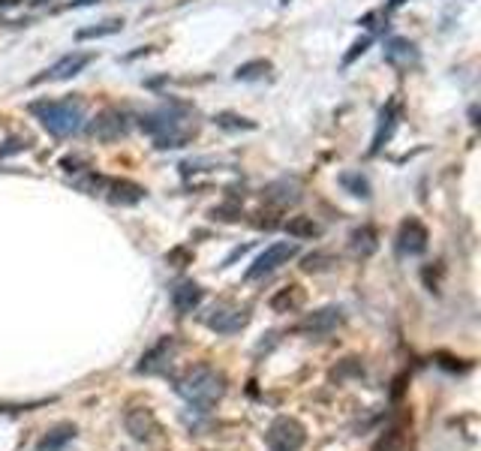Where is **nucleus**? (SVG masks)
<instances>
[{"instance_id":"9d476101","label":"nucleus","mask_w":481,"mask_h":451,"mask_svg":"<svg viewBox=\"0 0 481 451\" xmlns=\"http://www.w3.org/2000/svg\"><path fill=\"white\" fill-rule=\"evenodd\" d=\"M385 64L400 69V72H407L409 67L419 64V48H415L409 40H403V36H391V40L385 43Z\"/></svg>"},{"instance_id":"a878e982","label":"nucleus","mask_w":481,"mask_h":451,"mask_svg":"<svg viewBox=\"0 0 481 451\" xmlns=\"http://www.w3.org/2000/svg\"><path fill=\"white\" fill-rule=\"evenodd\" d=\"M376 451H407V436L400 430H391V433H385V440L376 445Z\"/></svg>"},{"instance_id":"ddd939ff","label":"nucleus","mask_w":481,"mask_h":451,"mask_svg":"<svg viewBox=\"0 0 481 451\" xmlns=\"http://www.w3.org/2000/svg\"><path fill=\"white\" fill-rule=\"evenodd\" d=\"M106 193L115 205H138L145 199V190L136 181H106Z\"/></svg>"},{"instance_id":"f3484780","label":"nucleus","mask_w":481,"mask_h":451,"mask_svg":"<svg viewBox=\"0 0 481 451\" xmlns=\"http://www.w3.org/2000/svg\"><path fill=\"white\" fill-rule=\"evenodd\" d=\"M169 352H172V337H162V340L150 349L148 355H142V364H138V373H157L166 367L169 361Z\"/></svg>"},{"instance_id":"f257e3e1","label":"nucleus","mask_w":481,"mask_h":451,"mask_svg":"<svg viewBox=\"0 0 481 451\" xmlns=\"http://www.w3.org/2000/svg\"><path fill=\"white\" fill-rule=\"evenodd\" d=\"M31 111L40 118V123L48 133L57 135V139L79 133L84 123V106L79 99H40V103L31 106Z\"/></svg>"},{"instance_id":"7ed1b4c3","label":"nucleus","mask_w":481,"mask_h":451,"mask_svg":"<svg viewBox=\"0 0 481 451\" xmlns=\"http://www.w3.org/2000/svg\"><path fill=\"white\" fill-rule=\"evenodd\" d=\"M138 127L154 135L157 147H162V150L184 147L196 135V127H187L184 118L172 108H160V111H150V115H142L138 118Z\"/></svg>"},{"instance_id":"412c9836","label":"nucleus","mask_w":481,"mask_h":451,"mask_svg":"<svg viewBox=\"0 0 481 451\" xmlns=\"http://www.w3.org/2000/svg\"><path fill=\"white\" fill-rule=\"evenodd\" d=\"M268 72H271V60L259 57V60H247V64H240L235 69V79L238 82H256V79H265Z\"/></svg>"},{"instance_id":"9b49d317","label":"nucleus","mask_w":481,"mask_h":451,"mask_svg":"<svg viewBox=\"0 0 481 451\" xmlns=\"http://www.w3.org/2000/svg\"><path fill=\"white\" fill-rule=\"evenodd\" d=\"M205 322H208V328L217 331V334H235V331H240V328H244V325L250 322V316H247V310L214 307L211 316H208Z\"/></svg>"},{"instance_id":"7c9ffc66","label":"nucleus","mask_w":481,"mask_h":451,"mask_svg":"<svg viewBox=\"0 0 481 451\" xmlns=\"http://www.w3.org/2000/svg\"><path fill=\"white\" fill-rule=\"evenodd\" d=\"M235 214H238L235 208H214V211H211L214 220H235Z\"/></svg>"},{"instance_id":"20e7f679","label":"nucleus","mask_w":481,"mask_h":451,"mask_svg":"<svg viewBox=\"0 0 481 451\" xmlns=\"http://www.w3.org/2000/svg\"><path fill=\"white\" fill-rule=\"evenodd\" d=\"M307 440V430H304V424L298 418H289V416H280L274 418V424L265 433V442H268L271 451H298Z\"/></svg>"},{"instance_id":"c85d7f7f","label":"nucleus","mask_w":481,"mask_h":451,"mask_svg":"<svg viewBox=\"0 0 481 451\" xmlns=\"http://www.w3.org/2000/svg\"><path fill=\"white\" fill-rule=\"evenodd\" d=\"M21 150H28V142L24 139H9L6 145H0V160L12 157V154H21Z\"/></svg>"},{"instance_id":"5701e85b","label":"nucleus","mask_w":481,"mask_h":451,"mask_svg":"<svg viewBox=\"0 0 481 451\" xmlns=\"http://www.w3.org/2000/svg\"><path fill=\"white\" fill-rule=\"evenodd\" d=\"M214 123H217L220 130H256V121H247L235 115V111H220V115H214Z\"/></svg>"},{"instance_id":"39448f33","label":"nucleus","mask_w":481,"mask_h":451,"mask_svg":"<svg viewBox=\"0 0 481 451\" xmlns=\"http://www.w3.org/2000/svg\"><path fill=\"white\" fill-rule=\"evenodd\" d=\"M94 60V55H87V52H72V55H63L60 60H55L48 69H43L40 75H33L31 84H45V82H67L72 79V75H79L87 64Z\"/></svg>"},{"instance_id":"b1692460","label":"nucleus","mask_w":481,"mask_h":451,"mask_svg":"<svg viewBox=\"0 0 481 451\" xmlns=\"http://www.w3.org/2000/svg\"><path fill=\"white\" fill-rule=\"evenodd\" d=\"M121 28H123V21H121V18H111V21L96 24V28H84V30H79L75 36H79V40H96V36H111V33H118Z\"/></svg>"},{"instance_id":"6e6552de","label":"nucleus","mask_w":481,"mask_h":451,"mask_svg":"<svg viewBox=\"0 0 481 451\" xmlns=\"http://www.w3.org/2000/svg\"><path fill=\"white\" fill-rule=\"evenodd\" d=\"M126 430L133 433V440L145 442V445L162 442V428H160V421L150 409H130L126 412Z\"/></svg>"},{"instance_id":"2f4dec72","label":"nucleus","mask_w":481,"mask_h":451,"mask_svg":"<svg viewBox=\"0 0 481 451\" xmlns=\"http://www.w3.org/2000/svg\"><path fill=\"white\" fill-rule=\"evenodd\" d=\"M400 4H407V0H388V6H400Z\"/></svg>"},{"instance_id":"423d86ee","label":"nucleus","mask_w":481,"mask_h":451,"mask_svg":"<svg viewBox=\"0 0 481 451\" xmlns=\"http://www.w3.org/2000/svg\"><path fill=\"white\" fill-rule=\"evenodd\" d=\"M298 256V247L295 244H271L265 253H259L256 259H253V265L247 268V280H259V277H265V274H271V271H277L280 265H286L289 259H295Z\"/></svg>"},{"instance_id":"1a4fd4ad","label":"nucleus","mask_w":481,"mask_h":451,"mask_svg":"<svg viewBox=\"0 0 481 451\" xmlns=\"http://www.w3.org/2000/svg\"><path fill=\"white\" fill-rule=\"evenodd\" d=\"M427 241H430V235H427V226L421 220H403L400 223V229H397V247H400V253H407V256H419L427 250Z\"/></svg>"},{"instance_id":"393cba45","label":"nucleus","mask_w":481,"mask_h":451,"mask_svg":"<svg viewBox=\"0 0 481 451\" xmlns=\"http://www.w3.org/2000/svg\"><path fill=\"white\" fill-rule=\"evenodd\" d=\"M340 184H343L346 186V190L352 193V196H358V199H370V184H367V178H364V174H343V178H340Z\"/></svg>"},{"instance_id":"cd10ccee","label":"nucleus","mask_w":481,"mask_h":451,"mask_svg":"<svg viewBox=\"0 0 481 451\" xmlns=\"http://www.w3.org/2000/svg\"><path fill=\"white\" fill-rule=\"evenodd\" d=\"M370 36H361V40H355V43H352V48H349V52H346V57H343V67H349L352 64V60H355L358 55H364L367 52V48H370Z\"/></svg>"},{"instance_id":"aec40b11","label":"nucleus","mask_w":481,"mask_h":451,"mask_svg":"<svg viewBox=\"0 0 481 451\" xmlns=\"http://www.w3.org/2000/svg\"><path fill=\"white\" fill-rule=\"evenodd\" d=\"M286 232L298 238V241H313V238L322 235V226L313 217H292V220H286Z\"/></svg>"},{"instance_id":"dca6fc26","label":"nucleus","mask_w":481,"mask_h":451,"mask_svg":"<svg viewBox=\"0 0 481 451\" xmlns=\"http://www.w3.org/2000/svg\"><path fill=\"white\" fill-rule=\"evenodd\" d=\"M397 127V103L391 99V103L382 108V115H379V127H376V135H373V145H370V154H379L382 145L391 139V133Z\"/></svg>"},{"instance_id":"c756f323","label":"nucleus","mask_w":481,"mask_h":451,"mask_svg":"<svg viewBox=\"0 0 481 451\" xmlns=\"http://www.w3.org/2000/svg\"><path fill=\"white\" fill-rule=\"evenodd\" d=\"M325 262H331V256H322V253H316V256H307L304 259V271H322V268H328Z\"/></svg>"},{"instance_id":"4be33fe9","label":"nucleus","mask_w":481,"mask_h":451,"mask_svg":"<svg viewBox=\"0 0 481 451\" xmlns=\"http://www.w3.org/2000/svg\"><path fill=\"white\" fill-rule=\"evenodd\" d=\"M72 440H75V428H72V424H60V428H55L40 442V451H60L63 445L72 442Z\"/></svg>"},{"instance_id":"bb28decb","label":"nucleus","mask_w":481,"mask_h":451,"mask_svg":"<svg viewBox=\"0 0 481 451\" xmlns=\"http://www.w3.org/2000/svg\"><path fill=\"white\" fill-rule=\"evenodd\" d=\"M166 262H169V265H175V268H187L189 262H193V253H189L187 247H175V250H169V253H166Z\"/></svg>"},{"instance_id":"a211bd4d","label":"nucleus","mask_w":481,"mask_h":451,"mask_svg":"<svg viewBox=\"0 0 481 451\" xmlns=\"http://www.w3.org/2000/svg\"><path fill=\"white\" fill-rule=\"evenodd\" d=\"M349 244H352V253H355V256H361V259L373 256L376 247H379V241H376V229H373V226H361V229L352 232Z\"/></svg>"},{"instance_id":"2eb2a0df","label":"nucleus","mask_w":481,"mask_h":451,"mask_svg":"<svg viewBox=\"0 0 481 451\" xmlns=\"http://www.w3.org/2000/svg\"><path fill=\"white\" fill-rule=\"evenodd\" d=\"M172 304H175V310H178V313H193V310L201 304L199 283H193V280L178 283V286L172 289Z\"/></svg>"},{"instance_id":"0eeeda50","label":"nucleus","mask_w":481,"mask_h":451,"mask_svg":"<svg viewBox=\"0 0 481 451\" xmlns=\"http://www.w3.org/2000/svg\"><path fill=\"white\" fill-rule=\"evenodd\" d=\"M126 127H130V123H126V115L121 108H103L91 123H87V133L99 142H118L126 135Z\"/></svg>"},{"instance_id":"f03ea898","label":"nucleus","mask_w":481,"mask_h":451,"mask_svg":"<svg viewBox=\"0 0 481 451\" xmlns=\"http://www.w3.org/2000/svg\"><path fill=\"white\" fill-rule=\"evenodd\" d=\"M223 391H226V379L217 370H211L205 364L193 367L187 376L178 379V394L187 400V403L199 406L201 412H208L214 403H217V400L223 397Z\"/></svg>"},{"instance_id":"6ab92c4d","label":"nucleus","mask_w":481,"mask_h":451,"mask_svg":"<svg viewBox=\"0 0 481 451\" xmlns=\"http://www.w3.org/2000/svg\"><path fill=\"white\" fill-rule=\"evenodd\" d=\"M301 304H304V289L301 286H286V289H280L271 298V310L274 313H292Z\"/></svg>"},{"instance_id":"f8f14e48","label":"nucleus","mask_w":481,"mask_h":451,"mask_svg":"<svg viewBox=\"0 0 481 451\" xmlns=\"http://www.w3.org/2000/svg\"><path fill=\"white\" fill-rule=\"evenodd\" d=\"M265 202H271L274 208H286V205H295L301 199V184L295 178H280V181H271L268 186L262 190Z\"/></svg>"},{"instance_id":"4468645a","label":"nucleus","mask_w":481,"mask_h":451,"mask_svg":"<svg viewBox=\"0 0 481 451\" xmlns=\"http://www.w3.org/2000/svg\"><path fill=\"white\" fill-rule=\"evenodd\" d=\"M340 310L337 307H325L319 313H313V316H307L301 325H298V331H307V334H328L331 328H337L340 325Z\"/></svg>"}]
</instances>
